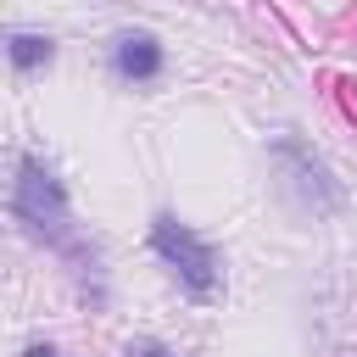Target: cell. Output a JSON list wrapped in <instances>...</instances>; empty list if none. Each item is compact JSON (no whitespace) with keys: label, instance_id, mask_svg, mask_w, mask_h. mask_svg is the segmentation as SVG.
I'll list each match as a JSON object with an SVG mask.
<instances>
[{"label":"cell","instance_id":"obj_1","mask_svg":"<svg viewBox=\"0 0 357 357\" xmlns=\"http://www.w3.org/2000/svg\"><path fill=\"white\" fill-rule=\"evenodd\" d=\"M11 212H17V223L33 240H50V245L67 240V190H61V178H56L50 162H39V156H22L17 162Z\"/></svg>","mask_w":357,"mask_h":357},{"label":"cell","instance_id":"obj_2","mask_svg":"<svg viewBox=\"0 0 357 357\" xmlns=\"http://www.w3.org/2000/svg\"><path fill=\"white\" fill-rule=\"evenodd\" d=\"M151 251L195 290V296H206V290H218V273H223V262H218V251H212V240H201L190 223H178L173 212H156V223H151Z\"/></svg>","mask_w":357,"mask_h":357},{"label":"cell","instance_id":"obj_3","mask_svg":"<svg viewBox=\"0 0 357 357\" xmlns=\"http://www.w3.org/2000/svg\"><path fill=\"white\" fill-rule=\"evenodd\" d=\"M112 73H117L123 84H151V78L162 73V45H156V33L123 28V33L112 39Z\"/></svg>","mask_w":357,"mask_h":357},{"label":"cell","instance_id":"obj_4","mask_svg":"<svg viewBox=\"0 0 357 357\" xmlns=\"http://www.w3.org/2000/svg\"><path fill=\"white\" fill-rule=\"evenodd\" d=\"M279 156H290V162H296V190H301L312 206H335V184H329L324 162H312L296 139H279Z\"/></svg>","mask_w":357,"mask_h":357},{"label":"cell","instance_id":"obj_5","mask_svg":"<svg viewBox=\"0 0 357 357\" xmlns=\"http://www.w3.org/2000/svg\"><path fill=\"white\" fill-rule=\"evenodd\" d=\"M56 56V45L45 39V33H11V61L22 67V73H33V67H45Z\"/></svg>","mask_w":357,"mask_h":357},{"label":"cell","instance_id":"obj_6","mask_svg":"<svg viewBox=\"0 0 357 357\" xmlns=\"http://www.w3.org/2000/svg\"><path fill=\"white\" fill-rule=\"evenodd\" d=\"M123 357H173V351H167L162 340H128V351H123Z\"/></svg>","mask_w":357,"mask_h":357},{"label":"cell","instance_id":"obj_7","mask_svg":"<svg viewBox=\"0 0 357 357\" xmlns=\"http://www.w3.org/2000/svg\"><path fill=\"white\" fill-rule=\"evenodd\" d=\"M22 357H61V351H56V346H28Z\"/></svg>","mask_w":357,"mask_h":357}]
</instances>
